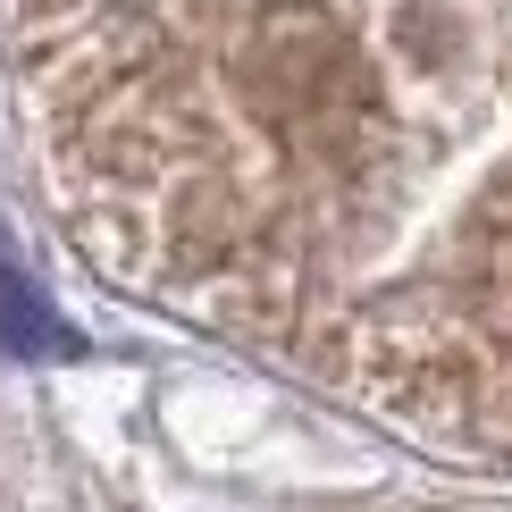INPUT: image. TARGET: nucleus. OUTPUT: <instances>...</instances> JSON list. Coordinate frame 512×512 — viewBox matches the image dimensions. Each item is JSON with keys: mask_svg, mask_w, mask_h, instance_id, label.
Returning a JSON list of instances; mask_svg holds the SVG:
<instances>
[{"mask_svg": "<svg viewBox=\"0 0 512 512\" xmlns=\"http://www.w3.org/2000/svg\"><path fill=\"white\" fill-rule=\"evenodd\" d=\"M0 345L26 353V361H51V353H76V336L59 328V311L42 303V294L17 277L9 261H0Z\"/></svg>", "mask_w": 512, "mask_h": 512, "instance_id": "nucleus-1", "label": "nucleus"}]
</instances>
